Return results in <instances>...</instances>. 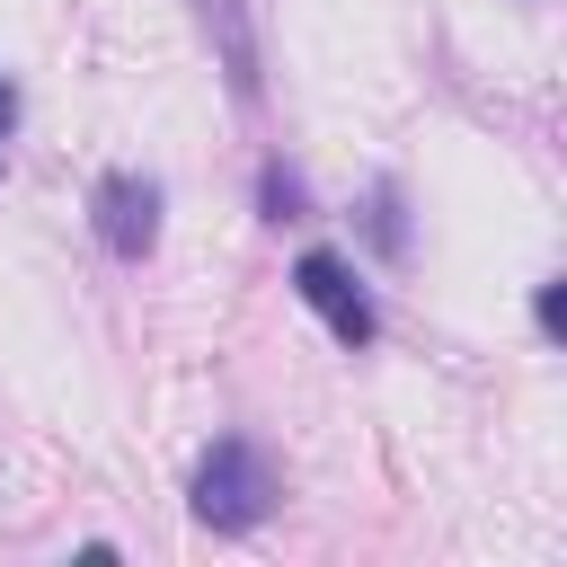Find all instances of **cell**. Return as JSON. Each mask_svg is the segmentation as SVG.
I'll return each mask as SVG.
<instances>
[{"mask_svg": "<svg viewBox=\"0 0 567 567\" xmlns=\"http://www.w3.org/2000/svg\"><path fill=\"white\" fill-rule=\"evenodd\" d=\"M159 221H168V186H159L151 168H106V177L89 186V239H97L115 266H151Z\"/></svg>", "mask_w": 567, "mask_h": 567, "instance_id": "2", "label": "cell"}, {"mask_svg": "<svg viewBox=\"0 0 567 567\" xmlns=\"http://www.w3.org/2000/svg\"><path fill=\"white\" fill-rule=\"evenodd\" d=\"M292 292H301V310L328 319V337H337L346 354H363V346L381 337V301H372V284L354 275V257H337V248H301V257H292Z\"/></svg>", "mask_w": 567, "mask_h": 567, "instance_id": "3", "label": "cell"}, {"mask_svg": "<svg viewBox=\"0 0 567 567\" xmlns=\"http://www.w3.org/2000/svg\"><path fill=\"white\" fill-rule=\"evenodd\" d=\"M195 9H204L213 44H221V80H230V97L257 106V97H266V62H257V27H248V9H239V0H195Z\"/></svg>", "mask_w": 567, "mask_h": 567, "instance_id": "4", "label": "cell"}, {"mask_svg": "<svg viewBox=\"0 0 567 567\" xmlns=\"http://www.w3.org/2000/svg\"><path fill=\"white\" fill-rule=\"evenodd\" d=\"M9 133H18V80L0 71V142H9Z\"/></svg>", "mask_w": 567, "mask_h": 567, "instance_id": "8", "label": "cell"}, {"mask_svg": "<svg viewBox=\"0 0 567 567\" xmlns=\"http://www.w3.org/2000/svg\"><path fill=\"white\" fill-rule=\"evenodd\" d=\"M0 177H9V151H0Z\"/></svg>", "mask_w": 567, "mask_h": 567, "instance_id": "9", "label": "cell"}, {"mask_svg": "<svg viewBox=\"0 0 567 567\" xmlns=\"http://www.w3.org/2000/svg\"><path fill=\"white\" fill-rule=\"evenodd\" d=\"M284 505V470L257 434H213L195 452V478H186V514L204 532H257L266 514Z\"/></svg>", "mask_w": 567, "mask_h": 567, "instance_id": "1", "label": "cell"}, {"mask_svg": "<svg viewBox=\"0 0 567 567\" xmlns=\"http://www.w3.org/2000/svg\"><path fill=\"white\" fill-rule=\"evenodd\" d=\"M363 248H372L381 266H408L416 230H408V186H399V177H372V195H363Z\"/></svg>", "mask_w": 567, "mask_h": 567, "instance_id": "5", "label": "cell"}, {"mask_svg": "<svg viewBox=\"0 0 567 567\" xmlns=\"http://www.w3.org/2000/svg\"><path fill=\"white\" fill-rule=\"evenodd\" d=\"M257 213L284 230V221H310V186H301V168H284L275 151L257 159Z\"/></svg>", "mask_w": 567, "mask_h": 567, "instance_id": "6", "label": "cell"}, {"mask_svg": "<svg viewBox=\"0 0 567 567\" xmlns=\"http://www.w3.org/2000/svg\"><path fill=\"white\" fill-rule=\"evenodd\" d=\"M532 319H540V337L558 346V328H567V284H540V292H532Z\"/></svg>", "mask_w": 567, "mask_h": 567, "instance_id": "7", "label": "cell"}]
</instances>
